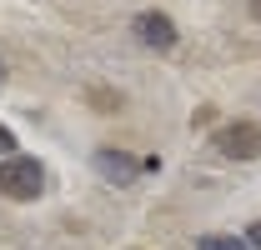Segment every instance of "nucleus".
Listing matches in <instances>:
<instances>
[{"label": "nucleus", "mask_w": 261, "mask_h": 250, "mask_svg": "<svg viewBox=\"0 0 261 250\" xmlns=\"http://www.w3.org/2000/svg\"><path fill=\"white\" fill-rule=\"evenodd\" d=\"M45 190V165L35 155H5L0 160V195L5 200H35Z\"/></svg>", "instance_id": "1"}, {"label": "nucleus", "mask_w": 261, "mask_h": 250, "mask_svg": "<svg viewBox=\"0 0 261 250\" xmlns=\"http://www.w3.org/2000/svg\"><path fill=\"white\" fill-rule=\"evenodd\" d=\"M216 150L226 160H261V125L256 120H231L216 130Z\"/></svg>", "instance_id": "2"}, {"label": "nucleus", "mask_w": 261, "mask_h": 250, "mask_svg": "<svg viewBox=\"0 0 261 250\" xmlns=\"http://www.w3.org/2000/svg\"><path fill=\"white\" fill-rule=\"evenodd\" d=\"M130 25H136V35H141V45H151V50H176V25H171V15L141 10Z\"/></svg>", "instance_id": "3"}, {"label": "nucleus", "mask_w": 261, "mask_h": 250, "mask_svg": "<svg viewBox=\"0 0 261 250\" xmlns=\"http://www.w3.org/2000/svg\"><path fill=\"white\" fill-rule=\"evenodd\" d=\"M96 170L106 175V180H116V185H130V180L146 170V160L126 155V150H96Z\"/></svg>", "instance_id": "4"}, {"label": "nucleus", "mask_w": 261, "mask_h": 250, "mask_svg": "<svg viewBox=\"0 0 261 250\" xmlns=\"http://www.w3.org/2000/svg\"><path fill=\"white\" fill-rule=\"evenodd\" d=\"M86 95L96 100V110H100V115H116V110H121V95H116V90H106V85H91Z\"/></svg>", "instance_id": "5"}, {"label": "nucleus", "mask_w": 261, "mask_h": 250, "mask_svg": "<svg viewBox=\"0 0 261 250\" xmlns=\"http://www.w3.org/2000/svg\"><path fill=\"white\" fill-rule=\"evenodd\" d=\"M196 250H246V240H236V235H201Z\"/></svg>", "instance_id": "6"}, {"label": "nucleus", "mask_w": 261, "mask_h": 250, "mask_svg": "<svg viewBox=\"0 0 261 250\" xmlns=\"http://www.w3.org/2000/svg\"><path fill=\"white\" fill-rule=\"evenodd\" d=\"M246 250H261V220L246 225Z\"/></svg>", "instance_id": "7"}, {"label": "nucleus", "mask_w": 261, "mask_h": 250, "mask_svg": "<svg viewBox=\"0 0 261 250\" xmlns=\"http://www.w3.org/2000/svg\"><path fill=\"white\" fill-rule=\"evenodd\" d=\"M0 155H15V135H10V125H0Z\"/></svg>", "instance_id": "8"}, {"label": "nucleus", "mask_w": 261, "mask_h": 250, "mask_svg": "<svg viewBox=\"0 0 261 250\" xmlns=\"http://www.w3.org/2000/svg\"><path fill=\"white\" fill-rule=\"evenodd\" d=\"M251 15H256V20H261V0H251Z\"/></svg>", "instance_id": "9"}, {"label": "nucleus", "mask_w": 261, "mask_h": 250, "mask_svg": "<svg viewBox=\"0 0 261 250\" xmlns=\"http://www.w3.org/2000/svg\"><path fill=\"white\" fill-rule=\"evenodd\" d=\"M0 80H5V65H0Z\"/></svg>", "instance_id": "10"}]
</instances>
